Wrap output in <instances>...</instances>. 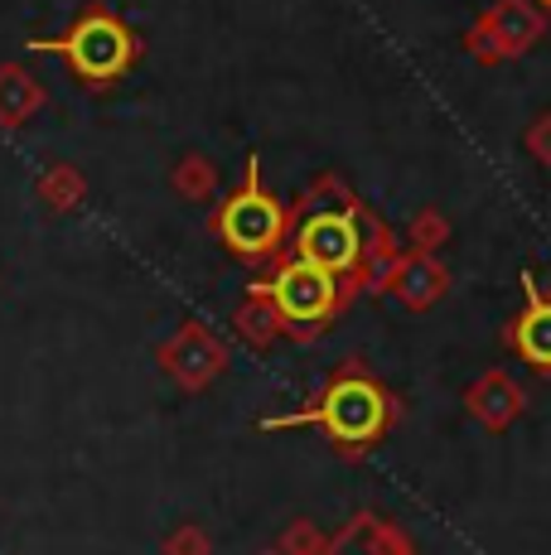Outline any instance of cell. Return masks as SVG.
<instances>
[{
    "mask_svg": "<svg viewBox=\"0 0 551 555\" xmlns=\"http://www.w3.org/2000/svg\"><path fill=\"white\" fill-rule=\"evenodd\" d=\"M527 291H533V281H527ZM513 348L533 362V367H551V300H542L537 291L513 324Z\"/></svg>",
    "mask_w": 551,
    "mask_h": 555,
    "instance_id": "obj_7",
    "label": "cell"
},
{
    "mask_svg": "<svg viewBox=\"0 0 551 555\" xmlns=\"http://www.w3.org/2000/svg\"><path fill=\"white\" fill-rule=\"evenodd\" d=\"M29 106H39V88H29V82L20 78V68H5L0 73V116L20 121Z\"/></svg>",
    "mask_w": 551,
    "mask_h": 555,
    "instance_id": "obj_9",
    "label": "cell"
},
{
    "mask_svg": "<svg viewBox=\"0 0 551 555\" xmlns=\"http://www.w3.org/2000/svg\"><path fill=\"white\" fill-rule=\"evenodd\" d=\"M537 35H542V15L527 0H498L484 15V25L470 35V49L484 53V59H503V53L533 49Z\"/></svg>",
    "mask_w": 551,
    "mask_h": 555,
    "instance_id": "obj_4",
    "label": "cell"
},
{
    "mask_svg": "<svg viewBox=\"0 0 551 555\" xmlns=\"http://www.w3.org/2000/svg\"><path fill=\"white\" fill-rule=\"evenodd\" d=\"M324 425L348 444L373 440V435L383 430V397H377V387H368V382H344V387H334L330 401H324Z\"/></svg>",
    "mask_w": 551,
    "mask_h": 555,
    "instance_id": "obj_5",
    "label": "cell"
},
{
    "mask_svg": "<svg viewBox=\"0 0 551 555\" xmlns=\"http://www.w3.org/2000/svg\"><path fill=\"white\" fill-rule=\"evenodd\" d=\"M295 247H300V261L324 266L330 275L354 271V266L363 261V228H358V212L348 208V203H338V208H315L310 218L300 222Z\"/></svg>",
    "mask_w": 551,
    "mask_h": 555,
    "instance_id": "obj_2",
    "label": "cell"
},
{
    "mask_svg": "<svg viewBox=\"0 0 551 555\" xmlns=\"http://www.w3.org/2000/svg\"><path fill=\"white\" fill-rule=\"evenodd\" d=\"M537 5H542V10H551V0H537Z\"/></svg>",
    "mask_w": 551,
    "mask_h": 555,
    "instance_id": "obj_12",
    "label": "cell"
},
{
    "mask_svg": "<svg viewBox=\"0 0 551 555\" xmlns=\"http://www.w3.org/2000/svg\"><path fill=\"white\" fill-rule=\"evenodd\" d=\"M470 405L484 415V425H489V430H503V425L517 421V411H523V391H517L503 372H494V377L470 397Z\"/></svg>",
    "mask_w": 551,
    "mask_h": 555,
    "instance_id": "obj_8",
    "label": "cell"
},
{
    "mask_svg": "<svg viewBox=\"0 0 551 555\" xmlns=\"http://www.w3.org/2000/svg\"><path fill=\"white\" fill-rule=\"evenodd\" d=\"M35 49L63 53V59L73 63V73L88 82H112L116 73L131 68L136 35L116 15H107V10H88L63 39H49V44H35Z\"/></svg>",
    "mask_w": 551,
    "mask_h": 555,
    "instance_id": "obj_1",
    "label": "cell"
},
{
    "mask_svg": "<svg viewBox=\"0 0 551 555\" xmlns=\"http://www.w3.org/2000/svg\"><path fill=\"white\" fill-rule=\"evenodd\" d=\"M218 228L232 247L247 251V256H261L267 247H276V237H281V208H276L267 198V189L257 184V165L247 169V189L222 208Z\"/></svg>",
    "mask_w": 551,
    "mask_h": 555,
    "instance_id": "obj_3",
    "label": "cell"
},
{
    "mask_svg": "<svg viewBox=\"0 0 551 555\" xmlns=\"http://www.w3.org/2000/svg\"><path fill=\"white\" fill-rule=\"evenodd\" d=\"M527 151L542 159V165H551V116H542V121L527 131Z\"/></svg>",
    "mask_w": 551,
    "mask_h": 555,
    "instance_id": "obj_11",
    "label": "cell"
},
{
    "mask_svg": "<svg viewBox=\"0 0 551 555\" xmlns=\"http://www.w3.org/2000/svg\"><path fill=\"white\" fill-rule=\"evenodd\" d=\"M407 285H411V300L426 305V300H436V295L445 291V271L436 261H411L407 266Z\"/></svg>",
    "mask_w": 551,
    "mask_h": 555,
    "instance_id": "obj_10",
    "label": "cell"
},
{
    "mask_svg": "<svg viewBox=\"0 0 551 555\" xmlns=\"http://www.w3.org/2000/svg\"><path fill=\"white\" fill-rule=\"evenodd\" d=\"M271 295L291 319H324L334 305V275L324 271V266L291 261L281 275H276Z\"/></svg>",
    "mask_w": 551,
    "mask_h": 555,
    "instance_id": "obj_6",
    "label": "cell"
}]
</instances>
